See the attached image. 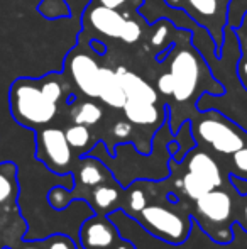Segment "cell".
Wrapping results in <instances>:
<instances>
[{
    "instance_id": "29",
    "label": "cell",
    "mask_w": 247,
    "mask_h": 249,
    "mask_svg": "<svg viewBox=\"0 0 247 249\" xmlns=\"http://www.w3.org/2000/svg\"><path fill=\"white\" fill-rule=\"evenodd\" d=\"M168 34H169V29H163V27H159L158 31H156V34H154V37H152V43L158 46V44H163V41L168 37Z\"/></svg>"
},
{
    "instance_id": "20",
    "label": "cell",
    "mask_w": 247,
    "mask_h": 249,
    "mask_svg": "<svg viewBox=\"0 0 247 249\" xmlns=\"http://www.w3.org/2000/svg\"><path fill=\"white\" fill-rule=\"evenodd\" d=\"M148 205V200H146V194L139 187H134L127 195V213L132 215H137L144 207Z\"/></svg>"
},
{
    "instance_id": "4",
    "label": "cell",
    "mask_w": 247,
    "mask_h": 249,
    "mask_svg": "<svg viewBox=\"0 0 247 249\" xmlns=\"http://www.w3.org/2000/svg\"><path fill=\"white\" fill-rule=\"evenodd\" d=\"M135 217L148 232L165 243L181 244L190 234V219L166 207L146 205Z\"/></svg>"
},
{
    "instance_id": "16",
    "label": "cell",
    "mask_w": 247,
    "mask_h": 249,
    "mask_svg": "<svg viewBox=\"0 0 247 249\" xmlns=\"http://www.w3.org/2000/svg\"><path fill=\"white\" fill-rule=\"evenodd\" d=\"M93 202H95V207L102 213L112 212V210L117 207V203L120 202L119 188L114 187V185H110V183L97 185L95 190H93Z\"/></svg>"
},
{
    "instance_id": "12",
    "label": "cell",
    "mask_w": 247,
    "mask_h": 249,
    "mask_svg": "<svg viewBox=\"0 0 247 249\" xmlns=\"http://www.w3.org/2000/svg\"><path fill=\"white\" fill-rule=\"evenodd\" d=\"M122 108H124L125 119L132 125L159 124L163 119V110L158 107V104H152V102L125 99Z\"/></svg>"
},
{
    "instance_id": "27",
    "label": "cell",
    "mask_w": 247,
    "mask_h": 249,
    "mask_svg": "<svg viewBox=\"0 0 247 249\" xmlns=\"http://www.w3.org/2000/svg\"><path fill=\"white\" fill-rule=\"evenodd\" d=\"M237 76H239V80H241L242 87L247 90V58H244L242 54L237 61Z\"/></svg>"
},
{
    "instance_id": "18",
    "label": "cell",
    "mask_w": 247,
    "mask_h": 249,
    "mask_svg": "<svg viewBox=\"0 0 247 249\" xmlns=\"http://www.w3.org/2000/svg\"><path fill=\"white\" fill-rule=\"evenodd\" d=\"M65 134L71 149H76L78 153H85L86 148L90 146V142H92V132H90L88 125L73 124L66 129Z\"/></svg>"
},
{
    "instance_id": "11",
    "label": "cell",
    "mask_w": 247,
    "mask_h": 249,
    "mask_svg": "<svg viewBox=\"0 0 247 249\" xmlns=\"http://www.w3.org/2000/svg\"><path fill=\"white\" fill-rule=\"evenodd\" d=\"M115 73L124 87L125 99L146 100V102H152V104H158V100H159L158 90H156L154 87L149 85L144 78H141L139 75L132 73L131 70L124 68V66L117 68Z\"/></svg>"
},
{
    "instance_id": "30",
    "label": "cell",
    "mask_w": 247,
    "mask_h": 249,
    "mask_svg": "<svg viewBox=\"0 0 247 249\" xmlns=\"http://www.w3.org/2000/svg\"><path fill=\"white\" fill-rule=\"evenodd\" d=\"M102 5L105 7H110V9H119V7H122L127 0H99Z\"/></svg>"
},
{
    "instance_id": "3",
    "label": "cell",
    "mask_w": 247,
    "mask_h": 249,
    "mask_svg": "<svg viewBox=\"0 0 247 249\" xmlns=\"http://www.w3.org/2000/svg\"><path fill=\"white\" fill-rule=\"evenodd\" d=\"M195 141L207 144L215 153L232 156L247 144V132L232 119L215 108L198 110V117L191 124Z\"/></svg>"
},
{
    "instance_id": "14",
    "label": "cell",
    "mask_w": 247,
    "mask_h": 249,
    "mask_svg": "<svg viewBox=\"0 0 247 249\" xmlns=\"http://www.w3.org/2000/svg\"><path fill=\"white\" fill-rule=\"evenodd\" d=\"M107 177V168L103 166V163L97 158L86 156L85 160L80 161L78 168V180L86 187H97L100 183H105Z\"/></svg>"
},
{
    "instance_id": "26",
    "label": "cell",
    "mask_w": 247,
    "mask_h": 249,
    "mask_svg": "<svg viewBox=\"0 0 247 249\" xmlns=\"http://www.w3.org/2000/svg\"><path fill=\"white\" fill-rule=\"evenodd\" d=\"M132 134V124L129 121H120L114 125V136L120 139H127Z\"/></svg>"
},
{
    "instance_id": "17",
    "label": "cell",
    "mask_w": 247,
    "mask_h": 249,
    "mask_svg": "<svg viewBox=\"0 0 247 249\" xmlns=\"http://www.w3.org/2000/svg\"><path fill=\"white\" fill-rule=\"evenodd\" d=\"M181 188L188 198L197 200V198L203 197L205 194H208L210 190H214L215 187L208 183L207 180L200 178L198 175H193V173H190V171H186L181 178Z\"/></svg>"
},
{
    "instance_id": "13",
    "label": "cell",
    "mask_w": 247,
    "mask_h": 249,
    "mask_svg": "<svg viewBox=\"0 0 247 249\" xmlns=\"http://www.w3.org/2000/svg\"><path fill=\"white\" fill-rule=\"evenodd\" d=\"M99 99L112 108H122L125 104V92L117 76L115 70L103 68L102 66V80H100Z\"/></svg>"
},
{
    "instance_id": "1",
    "label": "cell",
    "mask_w": 247,
    "mask_h": 249,
    "mask_svg": "<svg viewBox=\"0 0 247 249\" xmlns=\"http://www.w3.org/2000/svg\"><path fill=\"white\" fill-rule=\"evenodd\" d=\"M63 99V82L49 73L44 78H17L9 90L10 114L24 127L41 129L58 114Z\"/></svg>"
},
{
    "instance_id": "23",
    "label": "cell",
    "mask_w": 247,
    "mask_h": 249,
    "mask_svg": "<svg viewBox=\"0 0 247 249\" xmlns=\"http://www.w3.org/2000/svg\"><path fill=\"white\" fill-rule=\"evenodd\" d=\"M53 5V9L48 12V19H54V17H65L68 16V9H66V3L65 0H46L43 5H39V10L41 9H46V7Z\"/></svg>"
},
{
    "instance_id": "2",
    "label": "cell",
    "mask_w": 247,
    "mask_h": 249,
    "mask_svg": "<svg viewBox=\"0 0 247 249\" xmlns=\"http://www.w3.org/2000/svg\"><path fill=\"white\" fill-rule=\"evenodd\" d=\"M175 44L171 50L169 71L158 78V90L161 95L173 97L178 104H186L191 99L198 100L201 93H215L205 80H214L210 66L195 44Z\"/></svg>"
},
{
    "instance_id": "21",
    "label": "cell",
    "mask_w": 247,
    "mask_h": 249,
    "mask_svg": "<svg viewBox=\"0 0 247 249\" xmlns=\"http://www.w3.org/2000/svg\"><path fill=\"white\" fill-rule=\"evenodd\" d=\"M48 202H49V205L53 207V209L63 210L69 202H71V197H69L68 188H65V187L51 188L49 194H48Z\"/></svg>"
},
{
    "instance_id": "9",
    "label": "cell",
    "mask_w": 247,
    "mask_h": 249,
    "mask_svg": "<svg viewBox=\"0 0 247 249\" xmlns=\"http://www.w3.org/2000/svg\"><path fill=\"white\" fill-rule=\"evenodd\" d=\"M197 212L215 226H225L232 213V200L220 188H214L203 197L197 198Z\"/></svg>"
},
{
    "instance_id": "19",
    "label": "cell",
    "mask_w": 247,
    "mask_h": 249,
    "mask_svg": "<svg viewBox=\"0 0 247 249\" xmlns=\"http://www.w3.org/2000/svg\"><path fill=\"white\" fill-rule=\"evenodd\" d=\"M16 168L10 166L9 171L0 170V203L9 202L14 197V194L17 192L16 185Z\"/></svg>"
},
{
    "instance_id": "34",
    "label": "cell",
    "mask_w": 247,
    "mask_h": 249,
    "mask_svg": "<svg viewBox=\"0 0 247 249\" xmlns=\"http://www.w3.org/2000/svg\"><path fill=\"white\" fill-rule=\"evenodd\" d=\"M244 217H246V222H247V203H246V209H244Z\"/></svg>"
},
{
    "instance_id": "31",
    "label": "cell",
    "mask_w": 247,
    "mask_h": 249,
    "mask_svg": "<svg viewBox=\"0 0 247 249\" xmlns=\"http://www.w3.org/2000/svg\"><path fill=\"white\" fill-rule=\"evenodd\" d=\"M112 249H135V248H134V244H132V243H129V241L120 239L119 243H117L115 246H114Z\"/></svg>"
},
{
    "instance_id": "6",
    "label": "cell",
    "mask_w": 247,
    "mask_h": 249,
    "mask_svg": "<svg viewBox=\"0 0 247 249\" xmlns=\"http://www.w3.org/2000/svg\"><path fill=\"white\" fill-rule=\"evenodd\" d=\"M36 158L56 175L68 173L71 164V146L65 131L58 127H41L36 134Z\"/></svg>"
},
{
    "instance_id": "28",
    "label": "cell",
    "mask_w": 247,
    "mask_h": 249,
    "mask_svg": "<svg viewBox=\"0 0 247 249\" xmlns=\"http://www.w3.org/2000/svg\"><path fill=\"white\" fill-rule=\"evenodd\" d=\"M231 181H232V185H234L235 190H237V194L242 195V197H246L247 195V180L246 178H239V177H235V175H231Z\"/></svg>"
},
{
    "instance_id": "7",
    "label": "cell",
    "mask_w": 247,
    "mask_h": 249,
    "mask_svg": "<svg viewBox=\"0 0 247 249\" xmlns=\"http://www.w3.org/2000/svg\"><path fill=\"white\" fill-rule=\"evenodd\" d=\"M65 66L80 92H83L90 99H99L102 66L92 54L83 51H73L66 58Z\"/></svg>"
},
{
    "instance_id": "22",
    "label": "cell",
    "mask_w": 247,
    "mask_h": 249,
    "mask_svg": "<svg viewBox=\"0 0 247 249\" xmlns=\"http://www.w3.org/2000/svg\"><path fill=\"white\" fill-rule=\"evenodd\" d=\"M234 33L237 36L239 48H241V54L247 58V10L242 16L241 22L237 24V27H234Z\"/></svg>"
},
{
    "instance_id": "24",
    "label": "cell",
    "mask_w": 247,
    "mask_h": 249,
    "mask_svg": "<svg viewBox=\"0 0 247 249\" xmlns=\"http://www.w3.org/2000/svg\"><path fill=\"white\" fill-rule=\"evenodd\" d=\"M43 249H76L75 243L66 236H51L44 243Z\"/></svg>"
},
{
    "instance_id": "32",
    "label": "cell",
    "mask_w": 247,
    "mask_h": 249,
    "mask_svg": "<svg viewBox=\"0 0 247 249\" xmlns=\"http://www.w3.org/2000/svg\"><path fill=\"white\" fill-rule=\"evenodd\" d=\"M92 48H93V50H95L97 53H99V54H103V53L107 51V48L103 46V44L100 43V41H95V39H92Z\"/></svg>"
},
{
    "instance_id": "10",
    "label": "cell",
    "mask_w": 247,
    "mask_h": 249,
    "mask_svg": "<svg viewBox=\"0 0 247 249\" xmlns=\"http://www.w3.org/2000/svg\"><path fill=\"white\" fill-rule=\"evenodd\" d=\"M185 158H186V161H185L186 171H190V173H193V175H198L200 178L207 180L210 185H214L215 188L222 187V181H224L222 171H220V168H218L217 161H215L210 154L205 153V151H193V153H191V149H190L185 154Z\"/></svg>"
},
{
    "instance_id": "5",
    "label": "cell",
    "mask_w": 247,
    "mask_h": 249,
    "mask_svg": "<svg viewBox=\"0 0 247 249\" xmlns=\"http://www.w3.org/2000/svg\"><path fill=\"white\" fill-rule=\"evenodd\" d=\"M83 22L107 37L120 39L132 44L141 39L142 29L135 20L127 19L117 9H110L102 3L93 5L83 17Z\"/></svg>"
},
{
    "instance_id": "8",
    "label": "cell",
    "mask_w": 247,
    "mask_h": 249,
    "mask_svg": "<svg viewBox=\"0 0 247 249\" xmlns=\"http://www.w3.org/2000/svg\"><path fill=\"white\" fill-rule=\"evenodd\" d=\"M119 241L117 227L103 215L90 217L80 231V244L83 249H112Z\"/></svg>"
},
{
    "instance_id": "25",
    "label": "cell",
    "mask_w": 247,
    "mask_h": 249,
    "mask_svg": "<svg viewBox=\"0 0 247 249\" xmlns=\"http://www.w3.org/2000/svg\"><path fill=\"white\" fill-rule=\"evenodd\" d=\"M232 163L239 173H247V144L242 149H239L237 153L232 154Z\"/></svg>"
},
{
    "instance_id": "15",
    "label": "cell",
    "mask_w": 247,
    "mask_h": 249,
    "mask_svg": "<svg viewBox=\"0 0 247 249\" xmlns=\"http://www.w3.org/2000/svg\"><path fill=\"white\" fill-rule=\"evenodd\" d=\"M103 117V110L99 104L92 100L86 102H80L73 107L71 110V119L75 124H83V125H95L102 121Z\"/></svg>"
},
{
    "instance_id": "33",
    "label": "cell",
    "mask_w": 247,
    "mask_h": 249,
    "mask_svg": "<svg viewBox=\"0 0 247 249\" xmlns=\"http://www.w3.org/2000/svg\"><path fill=\"white\" fill-rule=\"evenodd\" d=\"M22 249H41L37 244H29V246H26V248H22Z\"/></svg>"
}]
</instances>
